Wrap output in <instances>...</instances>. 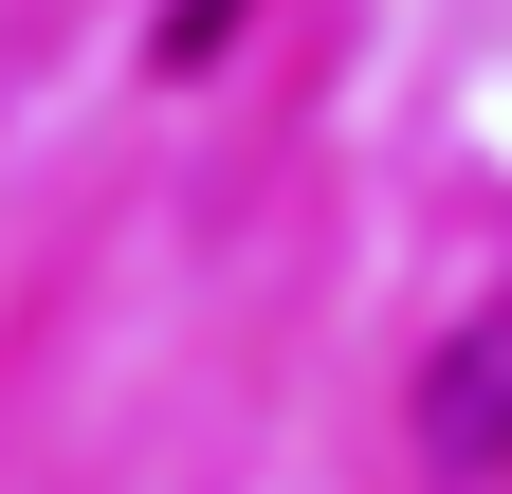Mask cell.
<instances>
[{
    "label": "cell",
    "mask_w": 512,
    "mask_h": 494,
    "mask_svg": "<svg viewBox=\"0 0 512 494\" xmlns=\"http://www.w3.org/2000/svg\"><path fill=\"white\" fill-rule=\"evenodd\" d=\"M421 458L439 476H512V293L421 366Z\"/></svg>",
    "instance_id": "cell-1"
}]
</instances>
